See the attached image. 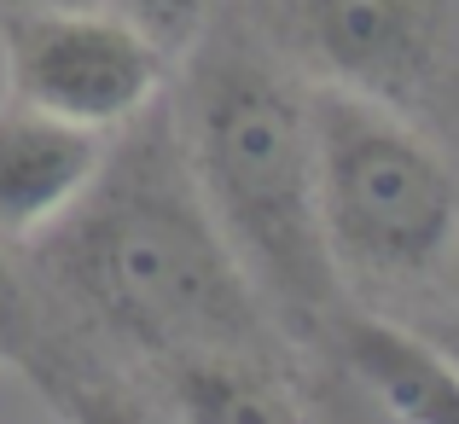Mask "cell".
Listing matches in <instances>:
<instances>
[{"label": "cell", "mask_w": 459, "mask_h": 424, "mask_svg": "<svg viewBox=\"0 0 459 424\" xmlns=\"http://www.w3.org/2000/svg\"><path fill=\"white\" fill-rule=\"evenodd\" d=\"M180 140L204 203L262 297L291 314H332L343 273L320 227L308 88L238 41L210 47L192 70Z\"/></svg>", "instance_id": "2"}, {"label": "cell", "mask_w": 459, "mask_h": 424, "mask_svg": "<svg viewBox=\"0 0 459 424\" xmlns=\"http://www.w3.org/2000/svg\"><path fill=\"white\" fill-rule=\"evenodd\" d=\"M111 6L123 12L128 23H140L169 58H186V53L204 47V35H210L221 0H111Z\"/></svg>", "instance_id": "10"}, {"label": "cell", "mask_w": 459, "mask_h": 424, "mask_svg": "<svg viewBox=\"0 0 459 424\" xmlns=\"http://www.w3.org/2000/svg\"><path fill=\"white\" fill-rule=\"evenodd\" d=\"M413 325L454 360V367H459V314H437V320H413Z\"/></svg>", "instance_id": "13"}, {"label": "cell", "mask_w": 459, "mask_h": 424, "mask_svg": "<svg viewBox=\"0 0 459 424\" xmlns=\"http://www.w3.org/2000/svg\"><path fill=\"white\" fill-rule=\"evenodd\" d=\"M337 349L367 402L395 424H459V367L419 325L395 320H343Z\"/></svg>", "instance_id": "7"}, {"label": "cell", "mask_w": 459, "mask_h": 424, "mask_svg": "<svg viewBox=\"0 0 459 424\" xmlns=\"http://www.w3.org/2000/svg\"><path fill=\"white\" fill-rule=\"evenodd\" d=\"M53 407L65 413V424H180L175 413L140 402V395H123L117 384H93V378H58V372H41Z\"/></svg>", "instance_id": "9"}, {"label": "cell", "mask_w": 459, "mask_h": 424, "mask_svg": "<svg viewBox=\"0 0 459 424\" xmlns=\"http://www.w3.org/2000/svg\"><path fill=\"white\" fill-rule=\"evenodd\" d=\"M280 30L320 82L384 105H419L454 65L442 0H280Z\"/></svg>", "instance_id": "5"}, {"label": "cell", "mask_w": 459, "mask_h": 424, "mask_svg": "<svg viewBox=\"0 0 459 424\" xmlns=\"http://www.w3.org/2000/svg\"><path fill=\"white\" fill-rule=\"evenodd\" d=\"M442 273H448V285L459 290V210H454V233H448V250H442Z\"/></svg>", "instance_id": "14"}, {"label": "cell", "mask_w": 459, "mask_h": 424, "mask_svg": "<svg viewBox=\"0 0 459 424\" xmlns=\"http://www.w3.org/2000/svg\"><path fill=\"white\" fill-rule=\"evenodd\" d=\"M163 378L180 424H314V413H303V402L280 384L273 360L192 355L169 360Z\"/></svg>", "instance_id": "8"}, {"label": "cell", "mask_w": 459, "mask_h": 424, "mask_svg": "<svg viewBox=\"0 0 459 424\" xmlns=\"http://www.w3.org/2000/svg\"><path fill=\"white\" fill-rule=\"evenodd\" d=\"M53 273L152 360L273 355L268 297L204 203L169 105L123 128L76 210L47 227Z\"/></svg>", "instance_id": "1"}, {"label": "cell", "mask_w": 459, "mask_h": 424, "mask_svg": "<svg viewBox=\"0 0 459 424\" xmlns=\"http://www.w3.org/2000/svg\"><path fill=\"white\" fill-rule=\"evenodd\" d=\"M111 134L58 123L47 111L0 105V238H35L58 227L93 186Z\"/></svg>", "instance_id": "6"}, {"label": "cell", "mask_w": 459, "mask_h": 424, "mask_svg": "<svg viewBox=\"0 0 459 424\" xmlns=\"http://www.w3.org/2000/svg\"><path fill=\"white\" fill-rule=\"evenodd\" d=\"M0 360L35 367V297L23 285V273L12 268L6 238H0Z\"/></svg>", "instance_id": "11"}, {"label": "cell", "mask_w": 459, "mask_h": 424, "mask_svg": "<svg viewBox=\"0 0 459 424\" xmlns=\"http://www.w3.org/2000/svg\"><path fill=\"white\" fill-rule=\"evenodd\" d=\"M314 424H395V419L378 402H367V395H325V419L314 407Z\"/></svg>", "instance_id": "12"}, {"label": "cell", "mask_w": 459, "mask_h": 424, "mask_svg": "<svg viewBox=\"0 0 459 424\" xmlns=\"http://www.w3.org/2000/svg\"><path fill=\"white\" fill-rule=\"evenodd\" d=\"M12 6H100V0H12Z\"/></svg>", "instance_id": "15"}, {"label": "cell", "mask_w": 459, "mask_h": 424, "mask_svg": "<svg viewBox=\"0 0 459 424\" xmlns=\"http://www.w3.org/2000/svg\"><path fill=\"white\" fill-rule=\"evenodd\" d=\"M314 186L337 273L402 285L442 268L459 210V175L395 105L314 82Z\"/></svg>", "instance_id": "3"}, {"label": "cell", "mask_w": 459, "mask_h": 424, "mask_svg": "<svg viewBox=\"0 0 459 424\" xmlns=\"http://www.w3.org/2000/svg\"><path fill=\"white\" fill-rule=\"evenodd\" d=\"M6 100L58 123L123 134L163 100L175 58L128 23L111 0L100 6H12L0 23Z\"/></svg>", "instance_id": "4"}]
</instances>
